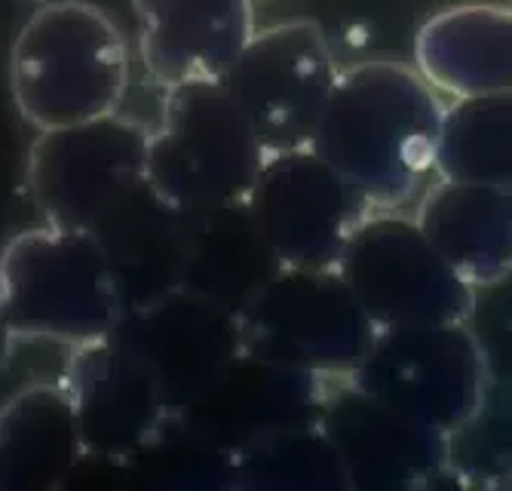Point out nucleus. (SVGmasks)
Here are the masks:
<instances>
[{
    "instance_id": "nucleus-1",
    "label": "nucleus",
    "mask_w": 512,
    "mask_h": 491,
    "mask_svg": "<svg viewBox=\"0 0 512 491\" xmlns=\"http://www.w3.org/2000/svg\"><path fill=\"white\" fill-rule=\"evenodd\" d=\"M445 105L414 65L371 59L341 68L313 151L371 209H402L436 172Z\"/></svg>"
},
{
    "instance_id": "nucleus-2",
    "label": "nucleus",
    "mask_w": 512,
    "mask_h": 491,
    "mask_svg": "<svg viewBox=\"0 0 512 491\" xmlns=\"http://www.w3.org/2000/svg\"><path fill=\"white\" fill-rule=\"evenodd\" d=\"M10 96L37 132L117 114L129 89V43L89 0H46L16 31Z\"/></svg>"
},
{
    "instance_id": "nucleus-3",
    "label": "nucleus",
    "mask_w": 512,
    "mask_h": 491,
    "mask_svg": "<svg viewBox=\"0 0 512 491\" xmlns=\"http://www.w3.org/2000/svg\"><path fill=\"white\" fill-rule=\"evenodd\" d=\"M0 295L19 341L77 347L117 335L126 317L99 237L46 221L0 249Z\"/></svg>"
},
{
    "instance_id": "nucleus-4",
    "label": "nucleus",
    "mask_w": 512,
    "mask_h": 491,
    "mask_svg": "<svg viewBox=\"0 0 512 491\" xmlns=\"http://www.w3.org/2000/svg\"><path fill=\"white\" fill-rule=\"evenodd\" d=\"M267 151L221 77L163 89L148 142V185L184 212L249 197Z\"/></svg>"
},
{
    "instance_id": "nucleus-5",
    "label": "nucleus",
    "mask_w": 512,
    "mask_h": 491,
    "mask_svg": "<svg viewBox=\"0 0 512 491\" xmlns=\"http://www.w3.org/2000/svg\"><path fill=\"white\" fill-rule=\"evenodd\" d=\"M335 267L375 329L467 323L476 310V286L399 209L371 212Z\"/></svg>"
},
{
    "instance_id": "nucleus-6",
    "label": "nucleus",
    "mask_w": 512,
    "mask_h": 491,
    "mask_svg": "<svg viewBox=\"0 0 512 491\" xmlns=\"http://www.w3.org/2000/svg\"><path fill=\"white\" fill-rule=\"evenodd\" d=\"M237 317L249 356L332 381L347 378L378 335L338 267H283Z\"/></svg>"
},
{
    "instance_id": "nucleus-7",
    "label": "nucleus",
    "mask_w": 512,
    "mask_h": 491,
    "mask_svg": "<svg viewBox=\"0 0 512 491\" xmlns=\"http://www.w3.org/2000/svg\"><path fill=\"white\" fill-rule=\"evenodd\" d=\"M347 381L454 436L482 415L491 372L467 323H439L378 329Z\"/></svg>"
},
{
    "instance_id": "nucleus-8",
    "label": "nucleus",
    "mask_w": 512,
    "mask_h": 491,
    "mask_svg": "<svg viewBox=\"0 0 512 491\" xmlns=\"http://www.w3.org/2000/svg\"><path fill=\"white\" fill-rule=\"evenodd\" d=\"M151 129L129 117L40 129L28 151V191L46 225L96 231L148 182Z\"/></svg>"
},
{
    "instance_id": "nucleus-9",
    "label": "nucleus",
    "mask_w": 512,
    "mask_h": 491,
    "mask_svg": "<svg viewBox=\"0 0 512 491\" xmlns=\"http://www.w3.org/2000/svg\"><path fill=\"white\" fill-rule=\"evenodd\" d=\"M338 77L341 68L325 31L310 19H289L255 31L221 80L264 151L279 154L313 148Z\"/></svg>"
},
{
    "instance_id": "nucleus-10",
    "label": "nucleus",
    "mask_w": 512,
    "mask_h": 491,
    "mask_svg": "<svg viewBox=\"0 0 512 491\" xmlns=\"http://www.w3.org/2000/svg\"><path fill=\"white\" fill-rule=\"evenodd\" d=\"M246 206L286 267H335L375 212L313 148L267 154Z\"/></svg>"
},
{
    "instance_id": "nucleus-11",
    "label": "nucleus",
    "mask_w": 512,
    "mask_h": 491,
    "mask_svg": "<svg viewBox=\"0 0 512 491\" xmlns=\"http://www.w3.org/2000/svg\"><path fill=\"white\" fill-rule=\"evenodd\" d=\"M117 335L154 372L172 418L200 409L246 356L240 317L191 289L129 310Z\"/></svg>"
},
{
    "instance_id": "nucleus-12",
    "label": "nucleus",
    "mask_w": 512,
    "mask_h": 491,
    "mask_svg": "<svg viewBox=\"0 0 512 491\" xmlns=\"http://www.w3.org/2000/svg\"><path fill=\"white\" fill-rule=\"evenodd\" d=\"M68 350L62 384L89 458L132 461L163 442L172 412L142 356L120 335Z\"/></svg>"
},
{
    "instance_id": "nucleus-13",
    "label": "nucleus",
    "mask_w": 512,
    "mask_h": 491,
    "mask_svg": "<svg viewBox=\"0 0 512 491\" xmlns=\"http://www.w3.org/2000/svg\"><path fill=\"white\" fill-rule=\"evenodd\" d=\"M319 427L347 467L350 491L427 485L451 467V433L387 406L347 378L325 396Z\"/></svg>"
},
{
    "instance_id": "nucleus-14",
    "label": "nucleus",
    "mask_w": 512,
    "mask_h": 491,
    "mask_svg": "<svg viewBox=\"0 0 512 491\" xmlns=\"http://www.w3.org/2000/svg\"><path fill=\"white\" fill-rule=\"evenodd\" d=\"M138 59L169 89L224 77L255 34L252 0H132Z\"/></svg>"
},
{
    "instance_id": "nucleus-15",
    "label": "nucleus",
    "mask_w": 512,
    "mask_h": 491,
    "mask_svg": "<svg viewBox=\"0 0 512 491\" xmlns=\"http://www.w3.org/2000/svg\"><path fill=\"white\" fill-rule=\"evenodd\" d=\"M332 378L243 356L227 381L188 418H200L206 436L234 455L289 427L319 424Z\"/></svg>"
},
{
    "instance_id": "nucleus-16",
    "label": "nucleus",
    "mask_w": 512,
    "mask_h": 491,
    "mask_svg": "<svg viewBox=\"0 0 512 491\" xmlns=\"http://www.w3.org/2000/svg\"><path fill=\"white\" fill-rule=\"evenodd\" d=\"M414 68L439 96L512 89V7L460 4L430 16L414 37Z\"/></svg>"
},
{
    "instance_id": "nucleus-17",
    "label": "nucleus",
    "mask_w": 512,
    "mask_h": 491,
    "mask_svg": "<svg viewBox=\"0 0 512 491\" xmlns=\"http://www.w3.org/2000/svg\"><path fill=\"white\" fill-rule=\"evenodd\" d=\"M417 225L454 271L479 286L512 277V191L436 178L417 203Z\"/></svg>"
},
{
    "instance_id": "nucleus-18",
    "label": "nucleus",
    "mask_w": 512,
    "mask_h": 491,
    "mask_svg": "<svg viewBox=\"0 0 512 491\" xmlns=\"http://www.w3.org/2000/svg\"><path fill=\"white\" fill-rule=\"evenodd\" d=\"M188 225L191 212L178 209L145 182L92 231L105 249L126 314L181 289Z\"/></svg>"
},
{
    "instance_id": "nucleus-19",
    "label": "nucleus",
    "mask_w": 512,
    "mask_h": 491,
    "mask_svg": "<svg viewBox=\"0 0 512 491\" xmlns=\"http://www.w3.org/2000/svg\"><path fill=\"white\" fill-rule=\"evenodd\" d=\"M89 458L65 384L31 381L0 403V491H50Z\"/></svg>"
},
{
    "instance_id": "nucleus-20",
    "label": "nucleus",
    "mask_w": 512,
    "mask_h": 491,
    "mask_svg": "<svg viewBox=\"0 0 512 491\" xmlns=\"http://www.w3.org/2000/svg\"><path fill=\"white\" fill-rule=\"evenodd\" d=\"M283 267L246 200L191 212L181 289L240 314Z\"/></svg>"
},
{
    "instance_id": "nucleus-21",
    "label": "nucleus",
    "mask_w": 512,
    "mask_h": 491,
    "mask_svg": "<svg viewBox=\"0 0 512 491\" xmlns=\"http://www.w3.org/2000/svg\"><path fill=\"white\" fill-rule=\"evenodd\" d=\"M436 172L454 182H482L512 191V89L445 105Z\"/></svg>"
},
{
    "instance_id": "nucleus-22",
    "label": "nucleus",
    "mask_w": 512,
    "mask_h": 491,
    "mask_svg": "<svg viewBox=\"0 0 512 491\" xmlns=\"http://www.w3.org/2000/svg\"><path fill=\"white\" fill-rule=\"evenodd\" d=\"M230 485L283 491H350L347 467L319 424L289 427L230 455Z\"/></svg>"
},
{
    "instance_id": "nucleus-23",
    "label": "nucleus",
    "mask_w": 512,
    "mask_h": 491,
    "mask_svg": "<svg viewBox=\"0 0 512 491\" xmlns=\"http://www.w3.org/2000/svg\"><path fill=\"white\" fill-rule=\"evenodd\" d=\"M16 332L10 326L7 307H4V295H0V375H4L13 363V350H16Z\"/></svg>"
}]
</instances>
